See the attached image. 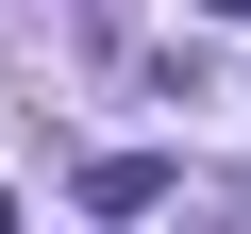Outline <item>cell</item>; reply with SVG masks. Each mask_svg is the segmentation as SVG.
<instances>
[{"mask_svg": "<svg viewBox=\"0 0 251 234\" xmlns=\"http://www.w3.org/2000/svg\"><path fill=\"white\" fill-rule=\"evenodd\" d=\"M151 201H168V151H100L84 167V217H151Z\"/></svg>", "mask_w": 251, "mask_h": 234, "instance_id": "obj_1", "label": "cell"}, {"mask_svg": "<svg viewBox=\"0 0 251 234\" xmlns=\"http://www.w3.org/2000/svg\"><path fill=\"white\" fill-rule=\"evenodd\" d=\"M201 17H251V0H201Z\"/></svg>", "mask_w": 251, "mask_h": 234, "instance_id": "obj_2", "label": "cell"}]
</instances>
